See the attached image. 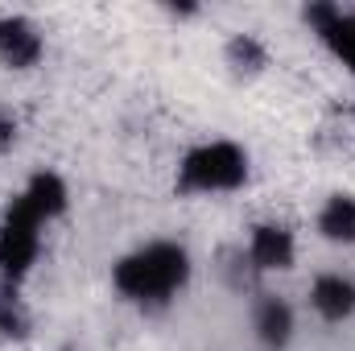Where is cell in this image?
Returning <instances> with one entry per match:
<instances>
[{"mask_svg": "<svg viewBox=\"0 0 355 351\" xmlns=\"http://www.w3.org/2000/svg\"><path fill=\"white\" fill-rule=\"evenodd\" d=\"M112 281L128 302L162 306L190 281V252L182 244H170V240L145 244L141 252H132V257H124L116 264Z\"/></svg>", "mask_w": 355, "mask_h": 351, "instance_id": "cell-1", "label": "cell"}, {"mask_svg": "<svg viewBox=\"0 0 355 351\" xmlns=\"http://www.w3.org/2000/svg\"><path fill=\"white\" fill-rule=\"evenodd\" d=\"M244 182H248V153L232 141H207L190 149L178 166L182 194H215V190H236Z\"/></svg>", "mask_w": 355, "mask_h": 351, "instance_id": "cell-2", "label": "cell"}, {"mask_svg": "<svg viewBox=\"0 0 355 351\" xmlns=\"http://www.w3.org/2000/svg\"><path fill=\"white\" fill-rule=\"evenodd\" d=\"M46 219L25 203V198H12L8 203V211H4V223H0V273L8 277V281H17V277H25L33 261H37V252H42V228Z\"/></svg>", "mask_w": 355, "mask_h": 351, "instance_id": "cell-3", "label": "cell"}, {"mask_svg": "<svg viewBox=\"0 0 355 351\" xmlns=\"http://www.w3.org/2000/svg\"><path fill=\"white\" fill-rule=\"evenodd\" d=\"M306 21L318 29V37L347 62V71L355 75V12H343L339 4H310Z\"/></svg>", "mask_w": 355, "mask_h": 351, "instance_id": "cell-4", "label": "cell"}, {"mask_svg": "<svg viewBox=\"0 0 355 351\" xmlns=\"http://www.w3.org/2000/svg\"><path fill=\"white\" fill-rule=\"evenodd\" d=\"M0 58L12 71H29L42 58V33L25 17H0Z\"/></svg>", "mask_w": 355, "mask_h": 351, "instance_id": "cell-5", "label": "cell"}, {"mask_svg": "<svg viewBox=\"0 0 355 351\" xmlns=\"http://www.w3.org/2000/svg\"><path fill=\"white\" fill-rule=\"evenodd\" d=\"M310 302L327 323H343L355 314V281L343 273H322L310 289Z\"/></svg>", "mask_w": 355, "mask_h": 351, "instance_id": "cell-6", "label": "cell"}, {"mask_svg": "<svg viewBox=\"0 0 355 351\" xmlns=\"http://www.w3.org/2000/svg\"><path fill=\"white\" fill-rule=\"evenodd\" d=\"M248 261L265 273L277 268H289L293 264V236L277 223H257L252 228V240H248Z\"/></svg>", "mask_w": 355, "mask_h": 351, "instance_id": "cell-7", "label": "cell"}, {"mask_svg": "<svg viewBox=\"0 0 355 351\" xmlns=\"http://www.w3.org/2000/svg\"><path fill=\"white\" fill-rule=\"evenodd\" d=\"M252 327H257V339H261L268 351L289 348V339H293V310H289V302H281V298H261V302H257V314H252Z\"/></svg>", "mask_w": 355, "mask_h": 351, "instance_id": "cell-8", "label": "cell"}, {"mask_svg": "<svg viewBox=\"0 0 355 351\" xmlns=\"http://www.w3.org/2000/svg\"><path fill=\"white\" fill-rule=\"evenodd\" d=\"M318 232L331 244H355V198L352 194H331L322 215H318Z\"/></svg>", "mask_w": 355, "mask_h": 351, "instance_id": "cell-9", "label": "cell"}, {"mask_svg": "<svg viewBox=\"0 0 355 351\" xmlns=\"http://www.w3.org/2000/svg\"><path fill=\"white\" fill-rule=\"evenodd\" d=\"M21 198H25L42 219H54V215L67 211V182L58 174H33Z\"/></svg>", "mask_w": 355, "mask_h": 351, "instance_id": "cell-10", "label": "cell"}, {"mask_svg": "<svg viewBox=\"0 0 355 351\" xmlns=\"http://www.w3.org/2000/svg\"><path fill=\"white\" fill-rule=\"evenodd\" d=\"M227 62L236 67V71H261L268 62V54H265V46L252 37V33H240V37H232V46H227Z\"/></svg>", "mask_w": 355, "mask_h": 351, "instance_id": "cell-11", "label": "cell"}, {"mask_svg": "<svg viewBox=\"0 0 355 351\" xmlns=\"http://www.w3.org/2000/svg\"><path fill=\"white\" fill-rule=\"evenodd\" d=\"M0 335H8V339L29 335V314H25V306L17 302L12 289H0Z\"/></svg>", "mask_w": 355, "mask_h": 351, "instance_id": "cell-12", "label": "cell"}, {"mask_svg": "<svg viewBox=\"0 0 355 351\" xmlns=\"http://www.w3.org/2000/svg\"><path fill=\"white\" fill-rule=\"evenodd\" d=\"M12 141H17V120L0 108V153H4V149H12Z\"/></svg>", "mask_w": 355, "mask_h": 351, "instance_id": "cell-13", "label": "cell"}]
</instances>
